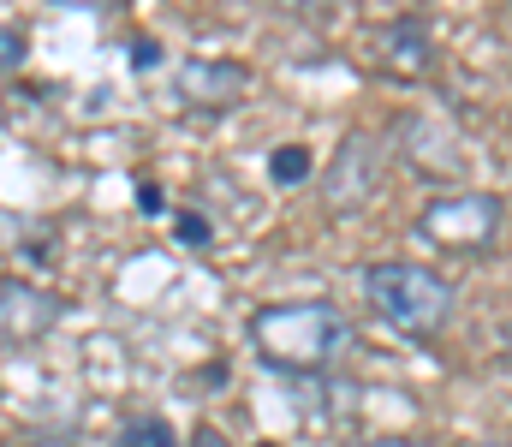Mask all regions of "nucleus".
Instances as JSON below:
<instances>
[{
  "label": "nucleus",
  "instance_id": "14",
  "mask_svg": "<svg viewBox=\"0 0 512 447\" xmlns=\"http://www.w3.org/2000/svg\"><path fill=\"white\" fill-rule=\"evenodd\" d=\"M191 447H233V442H227L215 424H197V430H191Z\"/></svg>",
  "mask_w": 512,
  "mask_h": 447
},
{
  "label": "nucleus",
  "instance_id": "13",
  "mask_svg": "<svg viewBox=\"0 0 512 447\" xmlns=\"http://www.w3.org/2000/svg\"><path fill=\"white\" fill-rule=\"evenodd\" d=\"M340 0H280V12H292V18H328Z\"/></svg>",
  "mask_w": 512,
  "mask_h": 447
},
{
  "label": "nucleus",
  "instance_id": "1",
  "mask_svg": "<svg viewBox=\"0 0 512 447\" xmlns=\"http://www.w3.org/2000/svg\"><path fill=\"white\" fill-rule=\"evenodd\" d=\"M251 346L268 370L286 376H322L346 346H352V322L340 304L328 298H292V304H262L251 316Z\"/></svg>",
  "mask_w": 512,
  "mask_h": 447
},
{
  "label": "nucleus",
  "instance_id": "12",
  "mask_svg": "<svg viewBox=\"0 0 512 447\" xmlns=\"http://www.w3.org/2000/svg\"><path fill=\"white\" fill-rule=\"evenodd\" d=\"M173 233H179L185 245H209V221H203V215H173Z\"/></svg>",
  "mask_w": 512,
  "mask_h": 447
},
{
  "label": "nucleus",
  "instance_id": "4",
  "mask_svg": "<svg viewBox=\"0 0 512 447\" xmlns=\"http://www.w3.org/2000/svg\"><path fill=\"white\" fill-rule=\"evenodd\" d=\"M382 179H387V138L370 132V126L346 132L340 149H334V161H328V173H322L328 215H364L382 197Z\"/></svg>",
  "mask_w": 512,
  "mask_h": 447
},
{
  "label": "nucleus",
  "instance_id": "17",
  "mask_svg": "<svg viewBox=\"0 0 512 447\" xmlns=\"http://www.w3.org/2000/svg\"><path fill=\"white\" fill-rule=\"evenodd\" d=\"M501 358L512 364V322H501Z\"/></svg>",
  "mask_w": 512,
  "mask_h": 447
},
{
  "label": "nucleus",
  "instance_id": "18",
  "mask_svg": "<svg viewBox=\"0 0 512 447\" xmlns=\"http://www.w3.org/2000/svg\"><path fill=\"white\" fill-rule=\"evenodd\" d=\"M30 447H72V442H30Z\"/></svg>",
  "mask_w": 512,
  "mask_h": 447
},
{
  "label": "nucleus",
  "instance_id": "9",
  "mask_svg": "<svg viewBox=\"0 0 512 447\" xmlns=\"http://www.w3.org/2000/svg\"><path fill=\"white\" fill-rule=\"evenodd\" d=\"M114 447H179V436H173L167 418H131L126 430L114 436Z\"/></svg>",
  "mask_w": 512,
  "mask_h": 447
},
{
  "label": "nucleus",
  "instance_id": "10",
  "mask_svg": "<svg viewBox=\"0 0 512 447\" xmlns=\"http://www.w3.org/2000/svg\"><path fill=\"white\" fill-rule=\"evenodd\" d=\"M268 173H274V185H304L310 179V149L304 144H280L274 155H268Z\"/></svg>",
  "mask_w": 512,
  "mask_h": 447
},
{
  "label": "nucleus",
  "instance_id": "3",
  "mask_svg": "<svg viewBox=\"0 0 512 447\" xmlns=\"http://www.w3.org/2000/svg\"><path fill=\"white\" fill-rule=\"evenodd\" d=\"M507 227V203L495 191H459V197H435L423 215H417V239L435 245V251H489Z\"/></svg>",
  "mask_w": 512,
  "mask_h": 447
},
{
  "label": "nucleus",
  "instance_id": "2",
  "mask_svg": "<svg viewBox=\"0 0 512 447\" xmlns=\"http://www.w3.org/2000/svg\"><path fill=\"white\" fill-rule=\"evenodd\" d=\"M364 298H370V310L382 316L387 328H399V334H441L447 322H453V281L447 275H435V269H423V263H370L364 269Z\"/></svg>",
  "mask_w": 512,
  "mask_h": 447
},
{
  "label": "nucleus",
  "instance_id": "7",
  "mask_svg": "<svg viewBox=\"0 0 512 447\" xmlns=\"http://www.w3.org/2000/svg\"><path fill=\"white\" fill-rule=\"evenodd\" d=\"M54 316H60V298L54 293H42V287H30V281H6V287H0V340H6V346L42 340V334L54 328Z\"/></svg>",
  "mask_w": 512,
  "mask_h": 447
},
{
  "label": "nucleus",
  "instance_id": "19",
  "mask_svg": "<svg viewBox=\"0 0 512 447\" xmlns=\"http://www.w3.org/2000/svg\"><path fill=\"white\" fill-rule=\"evenodd\" d=\"M262 447H268V442H262Z\"/></svg>",
  "mask_w": 512,
  "mask_h": 447
},
{
  "label": "nucleus",
  "instance_id": "11",
  "mask_svg": "<svg viewBox=\"0 0 512 447\" xmlns=\"http://www.w3.org/2000/svg\"><path fill=\"white\" fill-rule=\"evenodd\" d=\"M24 54H30V42H24V30H12V24H0V78H6V72H18V66H24Z\"/></svg>",
  "mask_w": 512,
  "mask_h": 447
},
{
  "label": "nucleus",
  "instance_id": "8",
  "mask_svg": "<svg viewBox=\"0 0 512 447\" xmlns=\"http://www.w3.org/2000/svg\"><path fill=\"white\" fill-rule=\"evenodd\" d=\"M399 149L423 167V173H459L465 167V155H459V138L441 126V120H429V114H411V120H399Z\"/></svg>",
  "mask_w": 512,
  "mask_h": 447
},
{
  "label": "nucleus",
  "instance_id": "5",
  "mask_svg": "<svg viewBox=\"0 0 512 447\" xmlns=\"http://www.w3.org/2000/svg\"><path fill=\"white\" fill-rule=\"evenodd\" d=\"M245 90H251V72H245L239 60H185V66H179V96H185L191 108H203V114L239 108Z\"/></svg>",
  "mask_w": 512,
  "mask_h": 447
},
{
  "label": "nucleus",
  "instance_id": "15",
  "mask_svg": "<svg viewBox=\"0 0 512 447\" xmlns=\"http://www.w3.org/2000/svg\"><path fill=\"white\" fill-rule=\"evenodd\" d=\"M364 447H429V442H417V436H382V442H364Z\"/></svg>",
  "mask_w": 512,
  "mask_h": 447
},
{
  "label": "nucleus",
  "instance_id": "6",
  "mask_svg": "<svg viewBox=\"0 0 512 447\" xmlns=\"http://www.w3.org/2000/svg\"><path fill=\"white\" fill-rule=\"evenodd\" d=\"M376 60L382 72L405 78V84H423L435 72V36L423 18H399V24H382L376 30Z\"/></svg>",
  "mask_w": 512,
  "mask_h": 447
},
{
  "label": "nucleus",
  "instance_id": "16",
  "mask_svg": "<svg viewBox=\"0 0 512 447\" xmlns=\"http://www.w3.org/2000/svg\"><path fill=\"white\" fill-rule=\"evenodd\" d=\"M60 6H84V12H102V6H120V0H60Z\"/></svg>",
  "mask_w": 512,
  "mask_h": 447
}]
</instances>
